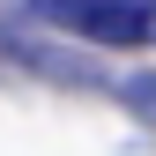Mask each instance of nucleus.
Returning <instances> with one entry per match:
<instances>
[{
  "label": "nucleus",
  "instance_id": "1",
  "mask_svg": "<svg viewBox=\"0 0 156 156\" xmlns=\"http://www.w3.org/2000/svg\"><path fill=\"white\" fill-rule=\"evenodd\" d=\"M149 8L156 0H37V15L82 30L89 45H149Z\"/></svg>",
  "mask_w": 156,
  "mask_h": 156
},
{
  "label": "nucleus",
  "instance_id": "2",
  "mask_svg": "<svg viewBox=\"0 0 156 156\" xmlns=\"http://www.w3.org/2000/svg\"><path fill=\"white\" fill-rule=\"evenodd\" d=\"M126 97H134L141 112H156V74H134V82H126Z\"/></svg>",
  "mask_w": 156,
  "mask_h": 156
},
{
  "label": "nucleus",
  "instance_id": "3",
  "mask_svg": "<svg viewBox=\"0 0 156 156\" xmlns=\"http://www.w3.org/2000/svg\"><path fill=\"white\" fill-rule=\"evenodd\" d=\"M149 45H156V8H149Z\"/></svg>",
  "mask_w": 156,
  "mask_h": 156
}]
</instances>
